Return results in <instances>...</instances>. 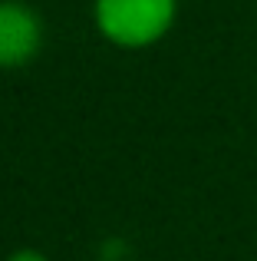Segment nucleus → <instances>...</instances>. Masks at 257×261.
Wrapping results in <instances>:
<instances>
[{"label":"nucleus","mask_w":257,"mask_h":261,"mask_svg":"<svg viewBox=\"0 0 257 261\" xmlns=\"http://www.w3.org/2000/svg\"><path fill=\"white\" fill-rule=\"evenodd\" d=\"M99 27L122 46H145L168 30L175 17V0H99Z\"/></svg>","instance_id":"1"},{"label":"nucleus","mask_w":257,"mask_h":261,"mask_svg":"<svg viewBox=\"0 0 257 261\" xmlns=\"http://www.w3.org/2000/svg\"><path fill=\"white\" fill-rule=\"evenodd\" d=\"M40 43V23L26 7L0 4V63L13 66L33 57Z\"/></svg>","instance_id":"2"},{"label":"nucleus","mask_w":257,"mask_h":261,"mask_svg":"<svg viewBox=\"0 0 257 261\" xmlns=\"http://www.w3.org/2000/svg\"><path fill=\"white\" fill-rule=\"evenodd\" d=\"M10 261H46V258L37 255V251H20V255H13Z\"/></svg>","instance_id":"3"}]
</instances>
